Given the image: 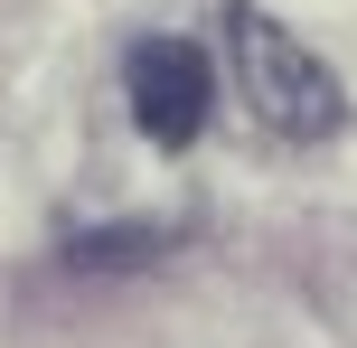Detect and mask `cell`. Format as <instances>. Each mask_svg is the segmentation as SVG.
I'll list each match as a JSON object with an SVG mask.
<instances>
[{
  "label": "cell",
  "mask_w": 357,
  "mask_h": 348,
  "mask_svg": "<svg viewBox=\"0 0 357 348\" xmlns=\"http://www.w3.org/2000/svg\"><path fill=\"white\" fill-rule=\"evenodd\" d=\"M123 85H132V123L160 151H188L197 132H207V113H216V66L188 38H142L132 66H123Z\"/></svg>",
  "instance_id": "2"
},
{
  "label": "cell",
  "mask_w": 357,
  "mask_h": 348,
  "mask_svg": "<svg viewBox=\"0 0 357 348\" xmlns=\"http://www.w3.org/2000/svg\"><path fill=\"white\" fill-rule=\"evenodd\" d=\"M66 255H75V264H142V255H169V236H160V226H132V236H75Z\"/></svg>",
  "instance_id": "3"
},
{
  "label": "cell",
  "mask_w": 357,
  "mask_h": 348,
  "mask_svg": "<svg viewBox=\"0 0 357 348\" xmlns=\"http://www.w3.org/2000/svg\"><path fill=\"white\" fill-rule=\"evenodd\" d=\"M226 66H235V94L254 104V123H273L282 142H329L348 123V85L254 0H226Z\"/></svg>",
  "instance_id": "1"
}]
</instances>
